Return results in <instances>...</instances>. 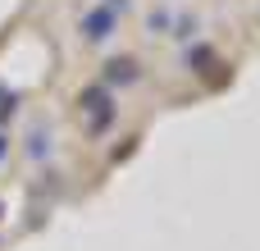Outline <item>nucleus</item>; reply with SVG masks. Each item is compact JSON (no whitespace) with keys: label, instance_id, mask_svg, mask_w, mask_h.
Returning a JSON list of instances; mask_svg holds the SVG:
<instances>
[{"label":"nucleus","instance_id":"nucleus-1","mask_svg":"<svg viewBox=\"0 0 260 251\" xmlns=\"http://www.w3.org/2000/svg\"><path fill=\"white\" fill-rule=\"evenodd\" d=\"M105 27H110V9H101V14H91V18H87V37H91V41H101V37H105Z\"/></svg>","mask_w":260,"mask_h":251},{"label":"nucleus","instance_id":"nucleus-2","mask_svg":"<svg viewBox=\"0 0 260 251\" xmlns=\"http://www.w3.org/2000/svg\"><path fill=\"white\" fill-rule=\"evenodd\" d=\"M110 78H133V59H123V64L114 59V64H110Z\"/></svg>","mask_w":260,"mask_h":251}]
</instances>
